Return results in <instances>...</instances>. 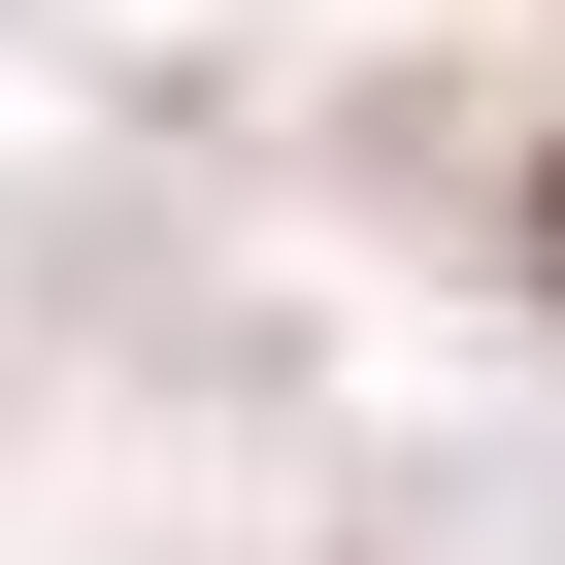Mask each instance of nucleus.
<instances>
[{"instance_id":"f257e3e1","label":"nucleus","mask_w":565,"mask_h":565,"mask_svg":"<svg viewBox=\"0 0 565 565\" xmlns=\"http://www.w3.org/2000/svg\"><path fill=\"white\" fill-rule=\"evenodd\" d=\"M532 266H565V200H532Z\"/></svg>"}]
</instances>
